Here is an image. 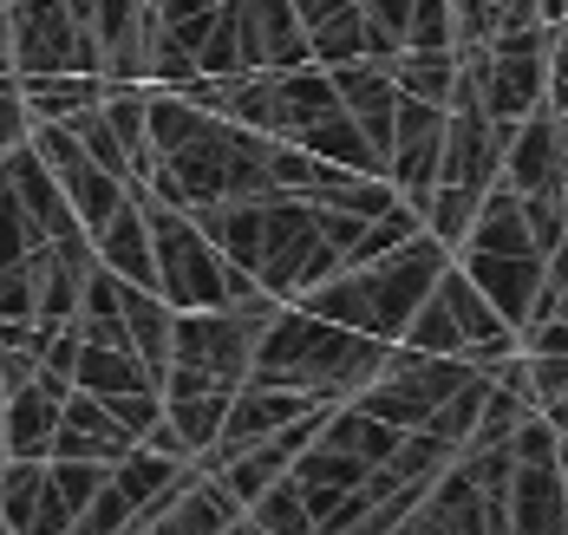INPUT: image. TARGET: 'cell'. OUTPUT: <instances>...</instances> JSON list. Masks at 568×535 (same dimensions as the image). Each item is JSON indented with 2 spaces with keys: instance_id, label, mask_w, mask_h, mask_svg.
Masks as SVG:
<instances>
[{
  "instance_id": "14",
  "label": "cell",
  "mask_w": 568,
  "mask_h": 535,
  "mask_svg": "<svg viewBox=\"0 0 568 535\" xmlns=\"http://www.w3.org/2000/svg\"><path fill=\"white\" fill-rule=\"evenodd\" d=\"M504 144H510V124L490 119L484 105H452L445 112V164H438V183H457V189H490L504 177Z\"/></svg>"
},
{
  "instance_id": "2",
  "label": "cell",
  "mask_w": 568,
  "mask_h": 535,
  "mask_svg": "<svg viewBox=\"0 0 568 535\" xmlns=\"http://www.w3.org/2000/svg\"><path fill=\"white\" fill-rule=\"evenodd\" d=\"M386 353H393V340L353 333L341 320L307 313L301 300H282L275 320H268L262 340H255L248 379L294 385V392H307V399H321V405H346V399H359V392L379 379Z\"/></svg>"
},
{
  "instance_id": "21",
  "label": "cell",
  "mask_w": 568,
  "mask_h": 535,
  "mask_svg": "<svg viewBox=\"0 0 568 535\" xmlns=\"http://www.w3.org/2000/svg\"><path fill=\"white\" fill-rule=\"evenodd\" d=\"M92 255H99V268H112L118 281L158 288V255H151V223H144L138 183H131V196L112 209V223H105V229H92Z\"/></svg>"
},
{
  "instance_id": "11",
  "label": "cell",
  "mask_w": 568,
  "mask_h": 535,
  "mask_svg": "<svg viewBox=\"0 0 568 535\" xmlns=\"http://www.w3.org/2000/svg\"><path fill=\"white\" fill-rule=\"evenodd\" d=\"M321 412V399H307V392H294V385H268V379H242L235 385V399H229L223 412V431H216V444L196 457L203 471H216V464H229L235 451H248V444H262V438H275V431H287L294 418Z\"/></svg>"
},
{
  "instance_id": "26",
  "label": "cell",
  "mask_w": 568,
  "mask_h": 535,
  "mask_svg": "<svg viewBox=\"0 0 568 535\" xmlns=\"http://www.w3.org/2000/svg\"><path fill=\"white\" fill-rule=\"evenodd\" d=\"M523 379H529V412H542L568 392V353H523Z\"/></svg>"
},
{
  "instance_id": "12",
  "label": "cell",
  "mask_w": 568,
  "mask_h": 535,
  "mask_svg": "<svg viewBox=\"0 0 568 535\" xmlns=\"http://www.w3.org/2000/svg\"><path fill=\"white\" fill-rule=\"evenodd\" d=\"M445 164V105H425V99H405L398 92V119H393V151H386V177L398 183V196L418 209L438 183Z\"/></svg>"
},
{
  "instance_id": "17",
  "label": "cell",
  "mask_w": 568,
  "mask_h": 535,
  "mask_svg": "<svg viewBox=\"0 0 568 535\" xmlns=\"http://www.w3.org/2000/svg\"><path fill=\"white\" fill-rule=\"evenodd\" d=\"M327 72H334L341 105L353 112V124L366 131V144H373V157H379V171H386V151H393V119H398L393 65L366 53V60H341V65H327Z\"/></svg>"
},
{
  "instance_id": "30",
  "label": "cell",
  "mask_w": 568,
  "mask_h": 535,
  "mask_svg": "<svg viewBox=\"0 0 568 535\" xmlns=\"http://www.w3.org/2000/svg\"><path fill=\"white\" fill-rule=\"evenodd\" d=\"M0 535H7V529H0Z\"/></svg>"
},
{
  "instance_id": "24",
  "label": "cell",
  "mask_w": 568,
  "mask_h": 535,
  "mask_svg": "<svg viewBox=\"0 0 568 535\" xmlns=\"http://www.w3.org/2000/svg\"><path fill=\"white\" fill-rule=\"evenodd\" d=\"M20 92L33 124H65L105 99V72H20Z\"/></svg>"
},
{
  "instance_id": "29",
  "label": "cell",
  "mask_w": 568,
  "mask_h": 535,
  "mask_svg": "<svg viewBox=\"0 0 568 535\" xmlns=\"http://www.w3.org/2000/svg\"><path fill=\"white\" fill-rule=\"evenodd\" d=\"M536 13H542V27H556V20H568V0H536Z\"/></svg>"
},
{
  "instance_id": "27",
  "label": "cell",
  "mask_w": 568,
  "mask_h": 535,
  "mask_svg": "<svg viewBox=\"0 0 568 535\" xmlns=\"http://www.w3.org/2000/svg\"><path fill=\"white\" fill-rule=\"evenodd\" d=\"M523 353H568V313L523 327Z\"/></svg>"
},
{
  "instance_id": "20",
  "label": "cell",
  "mask_w": 568,
  "mask_h": 535,
  "mask_svg": "<svg viewBox=\"0 0 568 535\" xmlns=\"http://www.w3.org/2000/svg\"><path fill=\"white\" fill-rule=\"evenodd\" d=\"M138 438L124 431L112 418V405H99L92 392H65V405H59V431H53V451L47 457H85V464H118L124 451H131Z\"/></svg>"
},
{
  "instance_id": "8",
  "label": "cell",
  "mask_w": 568,
  "mask_h": 535,
  "mask_svg": "<svg viewBox=\"0 0 568 535\" xmlns=\"http://www.w3.org/2000/svg\"><path fill=\"white\" fill-rule=\"evenodd\" d=\"M470 372H477V366H464V359H438V353H418V347L393 340L379 379H373L353 405L373 412V418H386L393 431H425V424L438 418V405L452 399Z\"/></svg>"
},
{
  "instance_id": "3",
  "label": "cell",
  "mask_w": 568,
  "mask_h": 535,
  "mask_svg": "<svg viewBox=\"0 0 568 535\" xmlns=\"http://www.w3.org/2000/svg\"><path fill=\"white\" fill-rule=\"evenodd\" d=\"M445 268H452V248L432 236V229H418L412 241H398L386 255L327 275L321 288L301 295V307L321 313V320H341L353 333H373V340H405L412 313L425 307V295L438 288Z\"/></svg>"
},
{
  "instance_id": "28",
  "label": "cell",
  "mask_w": 568,
  "mask_h": 535,
  "mask_svg": "<svg viewBox=\"0 0 568 535\" xmlns=\"http://www.w3.org/2000/svg\"><path fill=\"white\" fill-rule=\"evenodd\" d=\"M536 418H542V424L556 431V444H568V392H562V399H549V405H542Z\"/></svg>"
},
{
  "instance_id": "6",
  "label": "cell",
  "mask_w": 568,
  "mask_h": 535,
  "mask_svg": "<svg viewBox=\"0 0 568 535\" xmlns=\"http://www.w3.org/2000/svg\"><path fill=\"white\" fill-rule=\"evenodd\" d=\"M65 229H85V223L72 216V203L53 183V171L40 164V151L33 144L7 151L0 157V275L20 268V261H33Z\"/></svg>"
},
{
  "instance_id": "13",
  "label": "cell",
  "mask_w": 568,
  "mask_h": 535,
  "mask_svg": "<svg viewBox=\"0 0 568 535\" xmlns=\"http://www.w3.org/2000/svg\"><path fill=\"white\" fill-rule=\"evenodd\" d=\"M504 183L516 196H542V189H568V119L562 112H529L510 124L504 144Z\"/></svg>"
},
{
  "instance_id": "9",
  "label": "cell",
  "mask_w": 568,
  "mask_h": 535,
  "mask_svg": "<svg viewBox=\"0 0 568 535\" xmlns=\"http://www.w3.org/2000/svg\"><path fill=\"white\" fill-rule=\"evenodd\" d=\"M477 53V105L490 119H529L549 105V27H510L490 47H464Z\"/></svg>"
},
{
  "instance_id": "19",
  "label": "cell",
  "mask_w": 568,
  "mask_h": 535,
  "mask_svg": "<svg viewBox=\"0 0 568 535\" xmlns=\"http://www.w3.org/2000/svg\"><path fill=\"white\" fill-rule=\"evenodd\" d=\"M452 261L477 281V295L490 300L516 333L529 327V313H536V288H542V255H477V248H464V255H452Z\"/></svg>"
},
{
  "instance_id": "25",
  "label": "cell",
  "mask_w": 568,
  "mask_h": 535,
  "mask_svg": "<svg viewBox=\"0 0 568 535\" xmlns=\"http://www.w3.org/2000/svg\"><path fill=\"white\" fill-rule=\"evenodd\" d=\"M386 65H393V85L405 99H425V105H445L452 112L457 47H398V53H386Z\"/></svg>"
},
{
  "instance_id": "15",
  "label": "cell",
  "mask_w": 568,
  "mask_h": 535,
  "mask_svg": "<svg viewBox=\"0 0 568 535\" xmlns=\"http://www.w3.org/2000/svg\"><path fill=\"white\" fill-rule=\"evenodd\" d=\"M229 20H235L242 72H268V65H307L314 60L294 0H229Z\"/></svg>"
},
{
  "instance_id": "4",
  "label": "cell",
  "mask_w": 568,
  "mask_h": 535,
  "mask_svg": "<svg viewBox=\"0 0 568 535\" xmlns=\"http://www.w3.org/2000/svg\"><path fill=\"white\" fill-rule=\"evenodd\" d=\"M275 295L235 300V307H190L171 327V366H164V399L190 392H235L255 366V340L275 320Z\"/></svg>"
},
{
  "instance_id": "16",
  "label": "cell",
  "mask_w": 568,
  "mask_h": 535,
  "mask_svg": "<svg viewBox=\"0 0 568 535\" xmlns=\"http://www.w3.org/2000/svg\"><path fill=\"white\" fill-rule=\"evenodd\" d=\"M235 516H242V503H235L223 483L196 464L171 496H158V503H151L124 535H216V529H229Z\"/></svg>"
},
{
  "instance_id": "7",
  "label": "cell",
  "mask_w": 568,
  "mask_h": 535,
  "mask_svg": "<svg viewBox=\"0 0 568 535\" xmlns=\"http://www.w3.org/2000/svg\"><path fill=\"white\" fill-rule=\"evenodd\" d=\"M13 72H105L92 0H7Z\"/></svg>"
},
{
  "instance_id": "5",
  "label": "cell",
  "mask_w": 568,
  "mask_h": 535,
  "mask_svg": "<svg viewBox=\"0 0 568 535\" xmlns=\"http://www.w3.org/2000/svg\"><path fill=\"white\" fill-rule=\"evenodd\" d=\"M138 203H144V223H151V255H158V295L171 300L176 313L190 307H235V300H255L262 288L229 261L216 241L203 236V223L190 209L164 203L151 183H138Z\"/></svg>"
},
{
  "instance_id": "23",
  "label": "cell",
  "mask_w": 568,
  "mask_h": 535,
  "mask_svg": "<svg viewBox=\"0 0 568 535\" xmlns=\"http://www.w3.org/2000/svg\"><path fill=\"white\" fill-rule=\"evenodd\" d=\"M464 248H477V255H536V241H529V216H523V196H516L504 177L484 189L477 223H470ZM464 248H457V255H464Z\"/></svg>"
},
{
  "instance_id": "31",
  "label": "cell",
  "mask_w": 568,
  "mask_h": 535,
  "mask_svg": "<svg viewBox=\"0 0 568 535\" xmlns=\"http://www.w3.org/2000/svg\"><path fill=\"white\" fill-rule=\"evenodd\" d=\"M562 119H568V112H562Z\"/></svg>"
},
{
  "instance_id": "1",
  "label": "cell",
  "mask_w": 568,
  "mask_h": 535,
  "mask_svg": "<svg viewBox=\"0 0 568 535\" xmlns=\"http://www.w3.org/2000/svg\"><path fill=\"white\" fill-rule=\"evenodd\" d=\"M151 189L176 209H216L275 189V137L203 112L171 85H151Z\"/></svg>"
},
{
  "instance_id": "18",
  "label": "cell",
  "mask_w": 568,
  "mask_h": 535,
  "mask_svg": "<svg viewBox=\"0 0 568 535\" xmlns=\"http://www.w3.org/2000/svg\"><path fill=\"white\" fill-rule=\"evenodd\" d=\"M72 379L59 372H33L27 385H13L0 399V424H7V457H47L53 451V431H59V405H65Z\"/></svg>"
},
{
  "instance_id": "22",
  "label": "cell",
  "mask_w": 568,
  "mask_h": 535,
  "mask_svg": "<svg viewBox=\"0 0 568 535\" xmlns=\"http://www.w3.org/2000/svg\"><path fill=\"white\" fill-rule=\"evenodd\" d=\"M294 13H301L314 65H341V60H366L373 53V27H366L359 0H294Z\"/></svg>"
},
{
  "instance_id": "10",
  "label": "cell",
  "mask_w": 568,
  "mask_h": 535,
  "mask_svg": "<svg viewBox=\"0 0 568 535\" xmlns=\"http://www.w3.org/2000/svg\"><path fill=\"white\" fill-rule=\"evenodd\" d=\"M27 144L40 151V164H47L53 183L65 189V203H72V216L85 223V236H92V229H105V223H112V209L131 196V183L112 177V171H105V164L72 137V124H33V131H27Z\"/></svg>"
}]
</instances>
